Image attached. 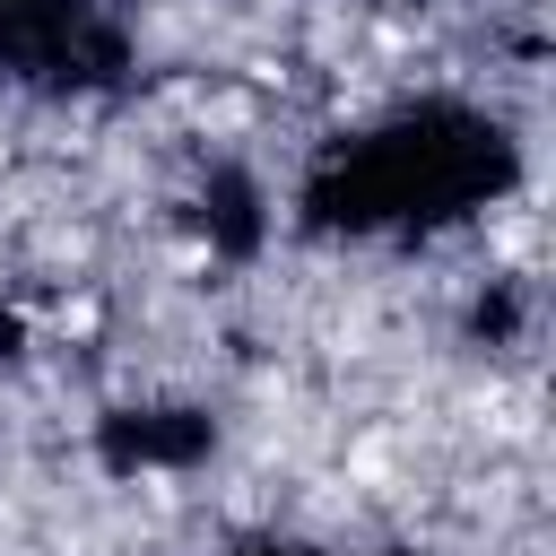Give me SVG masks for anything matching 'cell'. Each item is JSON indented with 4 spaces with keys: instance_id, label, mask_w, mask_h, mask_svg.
Instances as JSON below:
<instances>
[{
    "instance_id": "6da1fadb",
    "label": "cell",
    "mask_w": 556,
    "mask_h": 556,
    "mask_svg": "<svg viewBox=\"0 0 556 556\" xmlns=\"http://www.w3.org/2000/svg\"><path fill=\"white\" fill-rule=\"evenodd\" d=\"M521 148L504 130V113L486 104H400L374 130L339 139L313 182H304V226L321 235H434L469 208H486L495 191H513Z\"/></svg>"
},
{
    "instance_id": "7a4b0ae2",
    "label": "cell",
    "mask_w": 556,
    "mask_h": 556,
    "mask_svg": "<svg viewBox=\"0 0 556 556\" xmlns=\"http://www.w3.org/2000/svg\"><path fill=\"white\" fill-rule=\"evenodd\" d=\"M0 70L26 87H104L122 70V26L104 0H0Z\"/></svg>"
},
{
    "instance_id": "3957f363",
    "label": "cell",
    "mask_w": 556,
    "mask_h": 556,
    "mask_svg": "<svg viewBox=\"0 0 556 556\" xmlns=\"http://www.w3.org/2000/svg\"><path fill=\"white\" fill-rule=\"evenodd\" d=\"M269 556H304V547H269Z\"/></svg>"
}]
</instances>
